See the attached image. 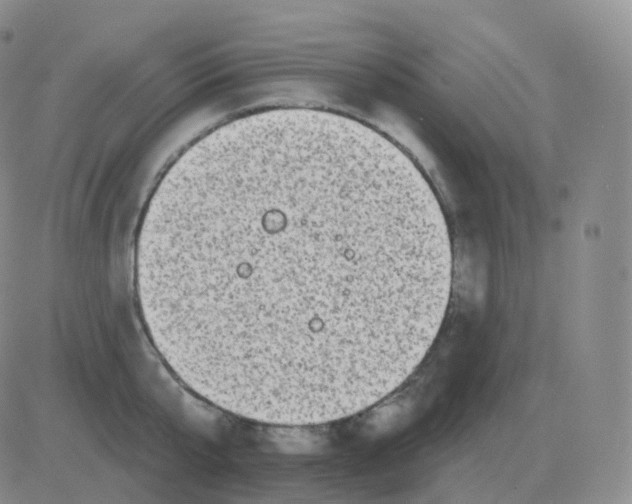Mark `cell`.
Masks as SVG:
<instances>
[{
	"label": "cell",
	"mask_w": 632,
	"mask_h": 504,
	"mask_svg": "<svg viewBox=\"0 0 632 504\" xmlns=\"http://www.w3.org/2000/svg\"><path fill=\"white\" fill-rule=\"evenodd\" d=\"M148 335L194 393L304 426L361 412L426 356L452 248L412 160L373 128L309 108L238 118L191 145L140 225Z\"/></svg>",
	"instance_id": "cell-1"
}]
</instances>
